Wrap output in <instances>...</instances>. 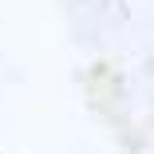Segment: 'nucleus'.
Masks as SVG:
<instances>
[]
</instances>
